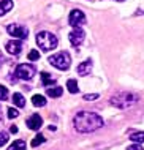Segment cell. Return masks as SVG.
Wrapping results in <instances>:
<instances>
[{
	"label": "cell",
	"instance_id": "cell-1",
	"mask_svg": "<svg viewBox=\"0 0 144 150\" xmlns=\"http://www.w3.org/2000/svg\"><path fill=\"white\" fill-rule=\"evenodd\" d=\"M73 125H75V129L78 133H92V131H97L98 128H101L105 125V122L95 112L81 111L75 115Z\"/></svg>",
	"mask_w": 144,
	"mask_h": 150
},
{
	"label": "cell",
	"instance_id": "cell-2",
	"mask_svg": "<svg viewBox=\"0 0 144 150\" xmlns=\"http://www.w3.org/2000/svg\"><path fill=\"white\" fill-rule=\"evenodd\" d=\"M138 100H139V96L136 95V93L120 92V93H117L116 96L111 98V104L119 108V109H128V108L133 106V104H136Z\"/></svg>",
	"mask_w": 144,
	"mask_h": 150
},
{
	"label": "cell",
	"instance_id": "cell-3",
	"mask_svg": "<svg viewBox=\"0 0 144 150\" xmlns=\"http://www.w3.org/2000/svg\"><path fill=\"white\" fill-rule=\"evenodd\" d=\"M36 44L40 46L41 51H52L57 47L59 40L51 32H40V33H36Z\"/></svg>",
	"mask_w": 144,
	"mask_h": 150
},
{
	"label": "cell",
	"instance_id": "cell-4",
	"mask_svg": "<svg viewBox=\"0 0 144 150\" xmlns=\"http://www.w3.org/2000/svg\"><path fill=\"white\" fill-rule=\"evenodd\" d=\"M49 63L54 65L57 70H68L70 63H71V57H70L68 52H57V54L49 57Z\"/></svg>",
	"mask_w": 144,
	"mask_h": 150
},
{
	"label": "cell",
	"instance_id": "cell-5",
	"mask_svg": "<svg viewBox=\"0 0 144 150\" xmlns=\"http://www.w3.org/2000/svg\"><path fill=\"white\" fill-rule=\"evenodd\" d=\"M16 76H18L19 79H22V81L32 79L35 76L34 65H30V63H21V65H18V68H16Z\"/></svg>",
	"mask_w": 144,
	"mask_h": 150
},
{
	"label": "cell",
	"instance_id": "cell-6",
	"mask_svg": "<svg viewBox=\"0 0 144 150\" xmlns=\"http://www.w3.org/2000/svg\"><path fill=\"white\" fill-rule=\"evenodd\" d=\"M68 24L71 27H81L86 24V16L81 10H73L68 16Z\"/></svg>",
	"mask_w": 144,
	"mask_h": 150
},
{
	"label": "cell",
	"instance_id": "cell-7",
	"mask_svg": "<svg viewBox=\"0 0 144 150\" xmlns=\"http://www.w3.org/2000/svg\"><path fill=\"white\" fill-rule=\"evenodd\" d=\"M6 32L11 36H14V38H21V40L27 38V35H29V30L26 29V27H24V25H16V24H10V25L6 27Z\"/></svg>",
	"mask_w": 144,
	"mask_h": 150
},
{
	"label": "cell",
	"instance_id": "cell-8",
	"mask_svg": "<svg viewBox=\"0 0 144 150\" xmlns=\"http://www.w3.org/2000/svg\"><path fill=\"white\" fill-rule=\"evenodd\" d=\"M70 43L73 44V46H81L82 44V41H84V36H86V33H84V30L81 29V27H75V30H71L70 32Z\"/></svg>",
	"mask_w": 144,
	"mask_h": 150
},
{
	"label": "cell",
	"instance_id": "cell-9",
	"mask_svg": "<svg viewBox=\"0 0 144 150\" xmlns=\"http://www.w3.org/2000/svg\"><path fill=\"white\" fill-rule=\"evenodd\" d=\"M5 47H6V51L10 52V54L18 55L21 52V49H22V43H21V40H11V41H8L5 44Z\"/></svg>",
	"mask_w": 144,
	"mask_h": 150
},
{
	"label": "cell",
	"instance_id": "cell-10",
	"mask_svg": "<svg viewBox=\"0 0 144 150\" xmlns=\"http://www.w3.org/2000/svg\"><path fill=\"white\" fill-rule=\"evenodd\" d=\"M43 125V119L38 114H32L27 119V127L30 129H40V127Z\"/></svg>",
	"mask_w": 144,
	"mask_h": 150
},
{
	"label": "cell",
	"instance_id": "cell-11",
	"mask_svg": "<svg viewBox=\"0 0 144 150\" xmlns=\"http://www.w3.org/2000/svg\"><path fill=\"white\" fill-rule=\"evenodd\" d=\"M90 71H92V60H90V59L84 60V62L79 63V67L76 68V73L79 76H86V74H89Z\"/></svg>",
	"mask_w": 144,
	"mask_h": 150
},
{
	"label": "cell",
	"instance_id": "cell-12",
	"mask_svg": "<svg viewBox=\"0 0 144 150\" xmlns=\"http://www.w3.org/2000/svg\"><path fill=\"white\" fill-rule=\"evenodd\" d=\"M41 82H43V86H44V87H51L52 84L56 82V79L52 78V76L49 74V73L43 71V73H41Z\"/></svg>",
	"mask_w": 144,
	"mask_h": 150
},
{
	"label": "cell",
	"instance_id": "cell-13",
	"mask_svg": "<svg viewBox=\"0 0 144 150\" xmlns=\"http://www.w3.org/2000/svg\"><path fill=\"white\" fill-rule=\"evenodd\" d=\"M11 8H13V0H2L0 2V16L8 13Z\"/></svg>",
	"mask_w": 144,
	"mask_h": 150
},
{
	"label": "cell",
	"instance_id": "cell-14",
	"mask_svg": "<svg viewBox=\"0 0 144 150\" xmlns=\"http://www.w3.org/2000/svg\"><path fill=\"white\" fill-rule=\"evenodd\" d=\"M46 93H48V96H52V98H59V96L63 93V88L62 87H48L46 88Z\"/></svg>",
	"mask_w": 144,
	"mask_h": 150
},
{
	"label": "cell",
	"instance_id": "cell-15",
	"mask_svg": "<svg viewBox=\"0 0 144 150\" xmlns=\"http://www.w3.org/2000/svg\"><path fill=\"white\" fill-rule=\"evenodd\" d=\"M32 103H34V106L41 108V106L46 104V98H44L43 95H34V96H32Z\"/></svg>",
	"mask_w": 144,
	"mask_h": 150
},
{
	"label": "cell",
	"instance_id": "cell-16",
	"mask_svg": "<svg viewBox=\"0 0 144 150\" xmlns=\"http://www.w3.org/2000/svg\"><path fill=\"white\" fill-rule=\"evenodd\" d=\"M13 103L18 108H24V106H26V100H24V96L21 95V93H14V95H13Z\"/></svg>",
	"mask_w": 144,
	"mask_h": 150
},
{
	"label": "cell",
	"instance_id": "cell-17",
	"mask_svg": "<svg viewBox=\"0 0 144 150\" xmlns=\"http://www.w3.org/2000/svg\"><path fill=\"white\" fill-rule=\"evenodd\" d=\"M8 150H26V142H24L22 139H18V141H14V142L10 145Z\"/></svg>",
	"mask_w": 144,
	"mask_h": 150
},
{
	"label": "cell",
	"instance_id": "cell-18",
	"mask_svg": "<svg viewBox=\"0 0 144 150\" xmlns=\"http://www.w3.org/2000/svg\"><path fill=\"white\" fill-rule=\"evenodd\" d=\"M67 88H68L70 93H76L78 90H79V88H78V82L75 79H70L68 81V82H67Z\"/></svg>",
	"mask_w": 144,
	"mask_h": 150
},
{
	"label": "cell",
	"instance_id": "cell-19",
	"mask_svg": "<svg viewBox=\"0 0 144 150\" xmlns=\"http://www.w3.org/2000/svg\"><path fill=\"white\" fill-rule=\"evenodd\" d=\"M130 139L133 142H144V131H139V133H133L130 136Z\"/></svg>",
	"mask_w": 144,
	"mask_h": 150
},
{
	"label": "cell",
	"instance_id": "cell-20",
	"mask_svg": "<svg viewBox=\"0 0 144 150\" xmlns=\"http://www.w3.org/2000/svg\"><path fill=\"white\" fill-rule=\"evenodd\" d=\"M43 142H44V136H43V134H36V136L34 137V141L30 142V145H32V147H38V145L43 144Z\"/></svg>",
	"mask_w": 144,
	"mask_h": 150
},
{
	"label": "cell",
	"instance_id": "cell-21",
	"mask_svg": "<svg viewBox=\"0 0 144 150\" xmlns=\"http://www.w3.org/2000/svg\"><path fill=\"white\" fill-rule=\"evenodd\" d=\"M40 59V52L38 51H30L29 52V60H32V62H35V60Z\"/></svg>",
	"mask_w": 144,
	"mask_h": 150
},
{
	"label": "cell",
	"instance_id": "cell-22",
	"mask_svg": "<svg viewBox=\"0 0 144 150\" xmlns=\"http://www.w3.org/2000/svg\"><path fill=\"white\" fill-rule=\"evenodd\" d=\"M8 98V88L5 86H0V100H6Z\"/></svg>",
	"mask_w": 144,
	"mask_h": 150
},
{
	"label": "cell",
	"instance_id": "cell-23",
	"mask_svg": "<svg viewBox=\"0 0 144 150\" xmlns=\"http://www.w3.org/2000/svg\"><path fill=\"white\" fill-rule=\"evenodd\" d=\"M6 142H8V133L2 131V133H0V147H2V145H5Z\"/></svg>",
	"mask_w": 144,
	"mask_h": 150
},
{
	"label": "cell",
	"instance_id": "cell-24",
	"mask_svg": "<svg viewBox=\"0 0 144 150\" xmlns=\"http://www.w3.org/2000/svg\"><path fill=\"white\" fill-rule=\"evenodd\" d=\"M18 115H19V112L16 111V109H13V108L8 109V117H10V119H16Z\"/></svg>",
	"mask_w": 144,
	"mask_h": 150
},
{
	"label": "cell",
	"instance_id": "cell-25",
	"mask_svg": "<svg viewBox=\"0 0 144 150\" xmlns=\"http://www.w3.org/2000/svg\"><path fill=\"white\" fill-rule=\"evenodd\" d=\"M97 98H98V95H97V93H92V95H90V93H89V95H84V100H86V101L97 100Z\"/></svg>",
	"mask_w": 144,
	"mask_h": 150
},
{
	"label": "cell",
	"instance_id": "cell-26",
	"mask_svg": "<svg viewBox=\"0 0 144 150\" xmlns=\"http://www.w3.org/2000/svg\"><path fill=\"white\" fill-rule=\"evenodd\" d=\"M127 150H143V147H141V145H138V144H133V145H130Z\"/></svg>",
	"mask_w": 144,
	"mask_h": 150
},
{
	"label": "cell",
	"instance_id": "cell-27",
	"mask_svg": "<svg viewBox=\"0 0 144 150\" xmlns=\"http://www.w3.org/2000/svg\"><path fill=\"white\" fill-rule=\"evenodd\" d=\"M10 131L13 133V134H16V133H18V127H16V125H11V127H10Z\"/></svg>",
	"mask_w": 144,
	"mask_h": 150
},
{
	"label": "cell",
	"instance_id": "cell-28",
	"mask_svg": "<svg viewBox=\"0 0 144 150\" xmlns=\"http://www.w3.org/2000/svg\"><path fill=\"white\" fill-rule=\"evenodd\" d=\"M0 119H2V111H0Z\"/></svg>",
	"mask_w": 144,
	"mask_h": 150
}]
</instances>
